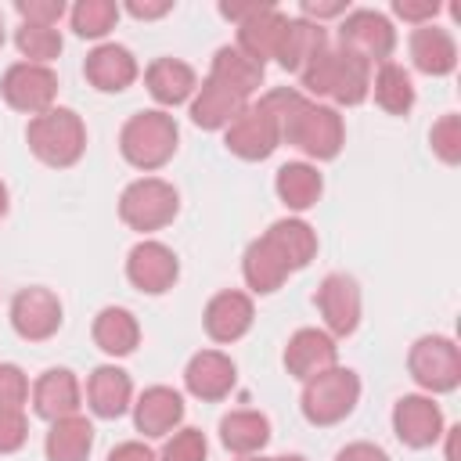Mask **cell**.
Wrapping results in <instances>:
<instances>
[{"label":"cell","mask_w":461,"mask_h":461,"mask_svg":"<svg viewBox=\"0 0 461 461\" xmlns=\"http://www.w3.org/2000/svg\"><path fill=\"white\" fill-rule=\"evenodd\" d=\"M263 101L277 115L281 144H292V148H299L303 155H310L317 162H331L342 151L346 126H342V115L331 104L310 101L303 90H292V86H277V90L263 94Z\"/></svg>","instance_id":"cell-1"},{"label":"cell","mask_w":461,"mask_h":461,"mask_svg":"<svg viewBox=\"0 0 461 461\" xmlns=\"http://www.w3.org/2000/svg\"><path fill=\"white\" fill-rule=\"evenodd\" d=\"M299 83L306 90V97H331L342 108L360 104L371 94V65L342 47H324L303 72Z\"/></svg>","instance_id":"cell-2"},{"label":"cell","mask_w":461,"mask_h":461,"mask_svg":"<svg viewBox=\"0 0 461 461\" xmlns=\"http://www.w3.org/2000/svg\"><path fill=\"white\" fill-rule=\"evenodd\" d=\"M180 144V130L176 119L162 108H144L137 115H130L119 130V151L133 169H162Z\"/></svg>","instance_id":"cell-3"},{"label":"cell","mask_w":461,"mask_h":461,"mask_svg":"<svg viewBox=\"0 0 461 461\" xmlns=\"http://www.w3.org/2000/svg\"><path fill=\"white\" fill-rule=\"evenodd\" d=\"M25 140H29V151L50 166V169H68L83 158L86 151V126L83 119L72 112V108H50L36 119H29V130H25Z\"/></svg>","instance_id":"cell-4"},{"label":"cell","mask_w":461,"mask_h":461,"mask_svg":"<svg viewBox=\"0 0 461 461\" xmlns=\"http://www.w3.org/2000/svg\"><path fill=\"white\" fill-rule=\"evenodd\" d=\"M357 403H360V375L349 367L335 364L303 382L299 407L310 425H339L342 418L353 414Z\"/></svg>","instance_id":"cell-5"},{"label":"cell","mask_w":461,"mask_h":461,"mask_svg":"<svg viewBox=\"0 0 461 461\" xmlns=\"http://www.w3.org/2000/svg\"><path fill=\"white\" fill-rule=\"evenodd\" d=\"M176 212H180V194L162 176H140V180L126 184L119 194V220L140 234L169 227Z\"/></svg>","instance_id":"cell-6"},{"label":"cell","mask_w":461,"mask_h":461,"mask_svg":"<svg viewBox=\"0 0 461 461\" xmlns=\"http://www.w3.org/2000/svg\"><path fill=\"white\" fill-rule=\"evenodd\" d=\"M407 371L425 393H454L461 385V349L447 335H421L407 353Z\"/></svg>","instance_id":"cell-7"},{"label":"cell","mask_w":461,"mask_h":461,"mask_svg":"<svg viewBox=\"0 0 461 461\" xmlns=\"http://www.w3.org/2000/svg\"><path fill=\"white\" fill-rule=\"evenodd\" d=\"M223 144L230 155L245 158V162H263L277 151L281 144V126H277V115L270 112V104L259 97V101H249L234 119L230 126L223 130Z\"/></svg>","instance_id":"cell-8"},{"label":"cell","mask_w":461,"mask_h":461,"mask_svg":"<svg viewBox=\"0 0 461 461\" xmlns=\"http://www.w3.org/2000/svg\"><path fill=\"white\" fill-rule=\"evenodd\" d=\"M339 47L364 58L367 65H375V61L382 65L396 50V29L382 11L357 7V11H346L339 22Z\"/></svg>","instance_id":"cell-9"},{"label":"cell","mask_w":461,"mask_h":461,"mask_svg":"<svg viewBox=\"0 0 461 461\" xmlns=\"http://www.w3.org/2000/svg\"><path fill=\"white\" fill-rule=\"evenodd\" d=\"M0 94L14 112L25 115H43L54 108L58 97V76L50 65H32V61H14L4 79H0Z\"/></svg>","instance_id":"cell-10"},{"label":"cell","mask_w":461,"mask_h":461,"mask_svg":"<svg viewBox=\"0 0 461 461\" xmlns=\"http://www.w3.org/2000/svg\"><path fill=\"white\" fill-rule=\"evenodd\" d=\"M176 277H180V259H176V252L169 245L144 238V241H137L130 249V256H126V281L137 292L162 295V292H169L176 285Z\"/></svg>","instance_id":"cell-11"},{"label":"cell","mask_w":461,"mask_h":461,"mask_svg":"<svg viewBox=\"0 0 461 461\" xmlns=\"http://www.w3.org/2000/svg\"><path fill=\"white\" fill-rule=\"evenodd\" d=\"M11 328L25 342H47L61 328V299L43 285L14 292V299H11Z\"/></svg>","instance_id":"cell-12"},{"label":"cell","mask_w":461,"mask_h":461,"mask_svg":"<svg viewBox=\"0 0 461 461\" xmlns=\"http://www.w3.org/2000/svg\"><path fill=\"white\" fill-rule=\"evenodd\" d=\"M393 432L403 447L411 450H425L432 443H439L443 436V411L432 396L421 393H407L393 403Z\"/></svg>","instance_id":"cell-13"},{"label":"cell","mask_w":461,"mask_h":461,"mask_svg":"<svg viewBox=\"0 0 461 461\" xmlns=\"http://www.w3.org/2000/svg\"><path fill=\"white\" fill-rule=\"evenodd\" d=\"M313 303H317L331 339H346V335L357 331V324H360V285L349 274H339V270L328 274L317 285Z\"/></svg>","instance_id":"cell-14"},{"label":"cell","mask_w":461,"mask_h":461,"mask_svg":"<svg viewBox=\"0 0 461 461\" xmlns=\"http://www.w3.org/2000/svg\"><path fill=\"white\" fill-rule=\"evenodd\" d=\"M238 382V367L227 353L220 349H202L187 360L184 367V389L194 396V400H205V403H216L223 400Z\"/></svg>","instance_id":"cell-15"},{"label":"cell","mask_w":461,"mask_h":461,"mask_svg":"<svg viewBox=\"0 0 461 461\" xmlns=\"http://www.w3.org/2000/svg\"><path fill=\"white\" fill-rule=\"evenodd\" d=\"M137 58H133V50L130 47H122V43H97L90 54H86V61H83V76H86V83L94 86V90H101V94H122L133 79H137Z\"/></svg>","instance_id":"cell-16"},{"label":"cell","mask_w":461,"mask_h":461,"mask_svg":"<svg viewBox=\"0 0 461 461\" xmlns=\"http://www.w3.org/2000/svg\"><path fill=\"white\" fill-rule=\"evenodd\" d=\"M256 321V306L245 292L238 288H227V292H216L209 303H205V313H202V324H205V335L212 342H238Z\"/></svg>","instance_id":"cell-17"},{"label":"cell","mask_w":461,"mask_h":461,"mask_svg":"<svg viewBox=\"0 0 461 461\" xmlns=\"http://www.w3.org/2000/svg\"><path fill=\"white\" fill-rule=\"evenodd\" d=\"M335 364H339V346L321 328H299L285 346V367L299 382H306V378H313Z\"/></svg>","instance_id":"cell-18"},{"label":"cell","mask_w":461,"mask_h":461,"mask_svg":"<svg viewBox=\"0 0 461 461\" xmlns=\"http://www.w3.org/2000/svg\"><path fill=\"white\" fill-rule=\"evenodd\" d=\"M79 403H83V389L68 367H47L32 382V407L43 421L72 418V414H79Z\"/></svg>","instance_id":"cell-19"},{"label":"cell","mask_w":461,"mask_h":461,"mask_svg":"<svg viewBox=\"0 0 461 461\" xmlns=\"http://www.w3.org/2000/svg\"><path fill=\"white\" fill-rule=\"evenodd\" d=\"M184 421V396L169 385H151L133 403V425L144 439H162Z\"/></svg>","instance_id":"cell-20"},{"label":"cell","mask_w":461,"mask_h":461,"mask_svg":"<svg viewBox=\"0 0 461 461\" xmlns=\"http://www.w3.org/2000/svg\"><path fill=\"white\" fill-rule=\"evenodd\" d=\"M407 50H411V65L421 72V76H450L457 68V43L447 29H439L436 22L429 25H418L407 40Z\"/></svg>","instance_id":"cell-21"},{"label":"cell","mask_w":461,"mask_h":461,"mask_svg":"<svg viewBox=\"0 0 461 461\" xmlns=\"http://www.w3.org/2000/svg\"><path fill=\"white\" fill-rule=\"evenodd\" d=\"M86 403L97 418H122L133 407V382L122 367L115 364H101L90 371L86 378Z\"/></svg>","instance_id":"cell-22"},{"label":"cell","mask_w":461,"mask_h":461,"mask_svg":"<svg viewBox=\"0 0 461 461\" xmlns=\"http://www.w3.org/2000/svg\"><path fill=\"white\" fill-rule=\"evenodd\" d=\"M144 86H148V94H151L158 104L176 108V104H184V101L194 97L198 76H194V68H191L187 61H180V58H155V61L144 68Z\"/></svg>","instance_id":"cell-23"},{"label":"cell","mask_w":461,"mask_h":461,"mask_svg":"<svg viewBox=\"0 0 461 461\" xmlns=\"http://www.w3.org/2000/svg\"><path fill=\"white\" fill-rule=\"evenodd\" d=\"M285 25H288V14L277 11L274 4H263L252 18H245V22L238 25V43H234V47L245 50L252 61L267 65V58L277 54V43H281V36H285Z\"/></svg>","instance_id":"cell-24"},{"label":"cell","mask_w":461,"mask_h":461,"mask_svg":"<svg viewBox=\"0 0 461 461\" xmlns=\"http://www.w3.org/2000/svg\"><path fill=\"white\" fill-rule=\"evenodd\" d=\"M324 47H328L324 25H317V22H310V18H288L285 36H281L274 58H277V65H281L285 72H295V76H299Z\"/></svg>","instance_id":"cell-25"},{"label":"cell","mask_w":461,"mask_h":461,"mask_svg":"<svg viewBox=\"0 0 461 461\" xmlns=\"http://www.w3.org/2000/svg\"><path fill=\"white\" fill-rule=\"evenodd\" d=\"M249 101L241 97V94H234V90H227L223 83H216V79H202V86L194 90V97H191V122L194 126H202V130H227L230 126V119L245 108Z\"/></svg>","instance_id":"cell-26"},{"label":"cell","mask_w":461,"mask_h":461,"mask_svg":"<svg viewBox=\"0 0 461 461\" xmlns=\"http://www.w3.org/2000/svg\"><path fill=\"white\" fill-rule=\"evenodd\" d=\"M263 76H267V65L252 61V58H249L245 50H238L234 43H227V47H220V50L212 54L209 79H216V83H223L227 90L241 94L245 101L263 86Z\"/></svg>","instance_id":"cell-27"},{"label":"cell","mask_w":461,"mask_h":461,"mask_svg":"<svg viewBox=\"0 0 461 461\" xmlns=\"http://www.w3.org/2000/svg\"><path fill=\"white\" fill-rule=\"evenodd\" d=\"M274 191L285 202V209L292 212H306L321 202L324 194V176L317 173V166L310 162H285L274 176Z\"/></svg>","instance_id":"cell-28"},{"label":"cell","mask_w":461,"mask_h":461,"mask_svg":"<svg viewBox=\"0 0 461 461\" xmlns=\"http://www.w3.org/2000/svg\"><path fill=\"white\" fill-rule=\"evenodd\" d=\"M263 238L277 249V256L285 259V267L292 274L310 267V259L317 256V230L306 220H299V216H285V220L270 223V230Z\"/></svg>","instance_id":"cell-29"},{"label":"cell","mask_w":461,"mask_h":461,"mask_svg":"<svg viewBox=\"0 0 461 461\" xmlns=\"http://www.w3.org/2000/svg\"><path fill=\"white\" fill-rule=\"evenodd\" d=\"M90 331H94L97 349L108 353V357H130L137 349V342H140V324L126 306H104L94 317Z\"/></svg>","instance_id":"cell-30"},{"label":"cell","mask_w":461,"mask_h":461,"mask_svg":"<svg viewBox=\"0 0 461 461\" xmlns=\"http://www.w3.org/2000/svg\"><path fill=\"white\" fill-rule=\"evenodd\" d=\"M220 443L238 457L259 454L270 443V418L259 411H230L220 418Z\"/></svg>","instance_id":"cell-31"},{"label":"cell","mask_w":461,"mask_h":461,"mask_svg":"<svg viewBox=\"0 0 461 461\" xmlns=\"http://www.w3.org/2000/svg\"><path fill=\"white\" fill-rule=\"evenodd\" d=\"M288 274H292V270L285 267V259L277 256V249H274L267 238H256V241L245 249V256H241V277H245V285H249L256 295L277 292Z\"/></svg>","instance_id":"cell-32"},{"label":"cell","mask_w":461,"mask_h":461,"mask_svg":"<svg viewBox=\"0 0 461 461\" xmlns=\"http://www.w3.org/2000/svg\"><path fill=\"white\" fill-rule=\"evenodd\" d=\"M94 450V425L83 414L50 421V432L43 439L47 461H86Z\"/></svg>","instance_id":"cell-33"},{"label":"cell","mask_w":461,"mask_h":461,"mask_svg":"<svg viewBox=\"0 0 461 461\" xmlns=\"http://www.w3.org/2000/svg\"><path fill=\"white\" fill-rule=\"evenodd\" d=\"M371 94H375L378 108L389 112V115H407L414 108V79L396 61H382L378 65V72L371 79Z\"/></svg>","instance_id":"cell-34"},{"label":"cell","mask_w":461,"mask_h":461,"mask_svg":"<svg viewBox=\"0 0 461 461\" xmlns=\"http://www.w3.org/2000/svg\"><path fill=\"white\" fill-rule=\"evenodd\" d=\"M119 22V4L115 0H79L72 7V32L83 40H101L115 29Z\"/></svg>","instance_id":"cell-35"},{"label":"cell","mask_w":461,"mask_h":461,"mask_svg":"<svg viewBox=\"0 0 461 461\" xmlns=\"http://www.w3.org/2000/svg\"><path fill=\"white\" fill-rule=\"evenodd\" d=\"M14 47H18V54L25 61L50 65L61 54V32L54 25H29V22H22L18 32H14Z\"/></svg>","instance_id":"cell-36"},{"label":"cell","mask_w":461,"mask_h":461,"mask_svg":"<svg viewBox=\"0 0 461 461\" xmlns=\"http://www.w3.org/2000/svg\"><path fill=\"white\" fill-rule=\"evenodd\" d=\"M429 144H432V155L443 162V166H457L461 162V115H439L432 122V133H429Z\"/></svg>","instance_id":"cell-37"},{"label":"cell","mask_w":461,"mask_h":461,"mask_svg":"<svg viewBox=\"0 0 461 461\" xmlns=\"http://www.w3.org/2000/svg\"><path fill=\"white\" fill-rule=\"evenodd\" d=\"M205 457H209V439L202 429H176L158 454V461H205Z\"/></svg>","instance_id":"cell-38"},{"label":"cell","mask_w":461,"mask_h":461,"mask_svg":"<svg viewBox=\"0 0 461 461\" xmlns=\"http://www.w3.org/2000/svg\"><path fill=\"white\" fill-rule=\"evenodd\" d=\"M29 400V378L18 364H0V407L22 411Z\"/></svg>","instance_id":"cell-39"},{"label":"cell","mask_w":461,"mask_h":461,"mask_svg":"<svg viewBox=\"0 0 461 461\" xmlns=\"http://www.w3.org/2000/svg\"><path fill=\"white\" fill-rule=\"evenodd\" d=\"M29 439V421L22 411H11V407H0V454H14L22 450Z\"/></svg>","instance_id":"cell-40"},{"label":"cell","mask_w":461,"mask_h":461,"mask_svg":"<svg viewBox=\"0 0 461 461\" xmlns=\"http://www.w3.org/2000/svg\"><path fill=\"white\" fill-rule=\"evenodd\" d=\"M14 11L29 25H58L61 14H65V4L61 0H18Z\"/></svg>","instance_id":"cell-41"},{"label":"cell","mask_w":461,"mask_h":461,"mask_svg":"<svg viewBox=\"0 0 461 461\" xmlns=\"http://www.w3.org/2000/svg\"><path fill=\"white\" fill-rule=\"evenodd\" d=\"M393 11H396V18H403L418 29L439 14V0H393Z\"/></svg>","instance_id":"cell-42"},{"label":"cell","mask_w":461,"mask_h":461,"mask_svg":"<svg viewBox=\"0 0 461 461\" xmlns=\"http://www.w3.org/2000/svg\"><path fill=\"white\" fill-rule=\"evenodd\" d=\"M335 461H389V454L378 447V443H367V439H357V443H346Z\"/></svg>","instance_id":"cell-43"},{"label":"cell","mask_w":461,"mask_h":461,"mask_svg":"<svg viewBox=\"0 0 461 461\" xmlns=\"http://www.w3.org/2000/svg\"><path fill=\"white\" fill-rule=\"evenodd\" d=\"M346 14V0H303V18L310 22H324V18H339Z\"/></svg>","instance_id":"cell-44"},{"label":"cell","mask_w":461,"mask_h":461,"mask_svg":"<svg viewBox=\"0 0 461 461\" xmlns=\"http://www.w3.org/2000/svg\"><path fill=\"white\" fill-rule=\"evenodd\" d=\"M108 461H158V454L148 443H140V439H126V443L112 447Z\"/></svg>","instance_id":"cell-45"},{"label":"cell","mask_w":461,"mask_h":461,"mask_svg":"<svg viewBox=\"0 0 461 461\" xmlns=\"http://www.w3.org/2000/svg\"><path fill=\"white\" fill-rule=\"evenodd\" d=\"M126 11H130L133 18H144V22H151V18H162V14H169V11H173V0H155V4H148V0H130V4H126Z\"/></svg>","instance_id":"cell-46"},{"label":"cell","mask_w":461,"mask_h":461,"mask_svg":"<svg viewBox=\"0 0 461 461\" xmlns=\"http://www.w3.org/2000/svg\"><path fill=\"white\" fill-rule=\"evenodd\" d=\"M443 436H447V461H461L457 457V436H461V429L454 425V429H443Z\"/></svg>","instance_id":"cell-47"},{"label":"cell","mask_w":461,"mask_h":461,"mask_svg":"<svg viewBox=\"0 0 461 461\" xmlns=\"http://www.w3.org/2000/svg\"><path fill=\"white\" fill-rule=\"evenodd\" d=\"M7 209H11V194H7V184L0 180V216H7Z\"/></svg>","instance_id":"cell-48"},{"label":"cell","mask_w":461,"mask_h":461,"mask_svg":"<svg viewBox=\"0 0 461 461\" xmlns=\"http://www.w3.org/2000/svg\"><path fill=\"white\" fill-rule=\"evenodd\" d=\"M270 461H306V457H299V454H285V457H270Z\"/></svg>","instance_id":"cell-49"},{"label":"cell","mask_w":461,"mask_h":461,"mask_svg":"<svg viewBox=\"0 0 461 461\" xmlns=\"http://www.w3.org/2000/svg\"><path fill=\"white\" fill-rule=\"evenodd\" d=\"M238 461H270V457H259V454H249V457H238Z\"/></svg>","instance_id":"cell-50"},{"label":"cell","mask_w":461,"mask_h":461,"mask_svg":"<svg viewBox=\"0 0 461 461\" xmlns=\"http://www.w3.org/2000/svg\"><path fill=\"white\" fill-rule=\"evenodd\" d=\"M0 47H4V14H0Z\"/></svg>","instance_id":"cell-51"}]
</instances>
